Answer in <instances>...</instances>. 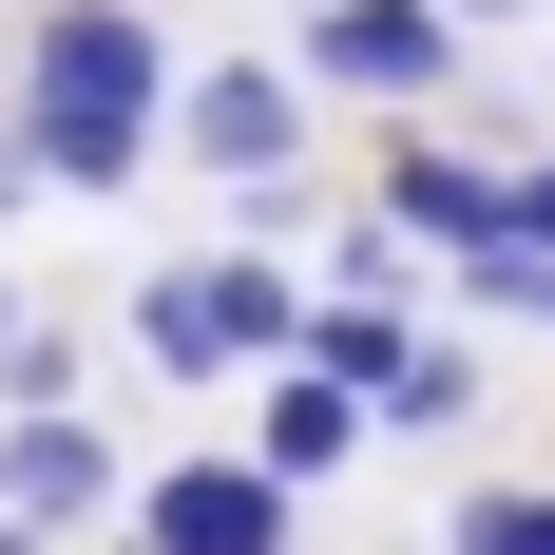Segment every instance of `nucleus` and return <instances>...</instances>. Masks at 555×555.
Segmentation results:
<instances>
[{
  "mask_svg": "<svg viewBox=\"0 0 555 555\" xmlns=\"http://www.w3.org/2000/svg\"><path fill=\"white\" fill-rule=\"evenodd\" d=\"M192 96V57L154 39V0H39L20 20V96H0V154L39 192H134Z\"/></svg>",
  "mask_w": 555,
  "mask_h": 555,
  "instance_id": "obj_1",
  "label": "nucleus"
},
{
  "mask_svg": "<svg viewBox=\"0 0 555 555\" xmlns=\"http://www.w3.org/2000/svg\"><path fill=\"white\" fill-rule=\"evenodd\" d=\"M134 364H172V384H249V364H307V287L269 269V249H172V269H134Z\"/></svg>",
  "mask_w": 555,
  "mask_h": 555,
  "instance_id": "obj_2",
  "label": "nucleus"
},
{
  "mask_svg": "<svg viewBox=\"0 0 555 555\" xmlns=\"http://www.w3.org/2000/svg\"><path fill=\"white\" fill-rule=\"evenodd\" d=\"M287 77H307V96H364V115H402V134H422V115L460 96V20H441V0H307V57H287Z\"/></svg>",
  "mask_w": 555,
  "mask_h": 555,
  "instance_id": "obj_3",
  "label": "nucleus"
},
{
  "mask_svg": "<svg viewBox=\"0 0 555 555\" xmlns=\"http://www.w3.org/2000/svg\"><path fill=\"white\" fill-rule=\"evenodd\" d=\"M172 154L211 172V192H249V211H269L287 172H307V77H287V57H192V96H172Z\"/></svg>",
  "mask_w": 555,
  "mask_h": 555,
  "instance_id": "obj_4",
  "label": "nucleus"
},
{
  "mask_svg": "<svg viewBox=\"0 0 555 555\" xmlns=\"http://www.w3.org/2000/svg\"><path fill=\"white\" fill-rule=\"evenodd\" d=\"M115 537H134V555H287V537H307V499H287L269 460H172V479H134Z\"/></svg>",
  "mask_w": 555,
  "mask_h": 555,
  "instance_id": "obj_5",
  "label": "nucleus"
},
{
  "mask_svg": "<svg viewBox=\"0 0 555 555\" xmlns=\"http://www.w3.org/2000/svg\"><path fill=\"white\" fill-rule=\"evenodd\" d=\"M384 230H402V249L499 269V249H517V172H499V154H460V134H402V154H384Z\"/></svg>",
  "mask_w": 555,
  "mask_h": 555,
  "instance_id": "obj_6",
  "label": "nucleus"
},
{
  "mask_svg": "<svg viewBox=\"0 0 555 555\" xmlns=\"http://www.w3.org/2000/svg\"><path fill=\"white\" fill-rule=\"evenodd\" d=\"M134 479H115V441L96 422H0V537L39 555V537H77V517H115Z\"/></svg>",
  "mask_w": 555,
  "mask_h": 555,
  "instance_id": "obj_7",
  "label": "nucleus"
},
{
  "mask_svg": "<svg viewBox=\"0 0 555 555\" xmlns=\"http://www.w3.org/2000/svg\"><path fill=\"white\" fill-rule=\"evenodd\" d=\"M249 460H269L287 499H307V479H345V460H364V402H345V384H307V364H287V384H269V422H249Z\"/></svg>",
  "mask_w": 555,
  "mask_h": 555,
  "instance_id": "obj_8",
  "label": "nucleus"
},
{
  "mask_svg": "<svg viewBox=\"0 0 555 555\" xmlns=\"http://www.w3.org/2000/svg\"><path fill=\"white\" fill-rule=\"evenodd\" d=\"M402 345H422L402 307H345V287H326V307H307V384H345L364 422H384V384H402Z\"/></svg>",
  "mask_w": 555,
  "mask_h": 555,
  "instance_id": "obj_9",
  "label": "nucleus"
},
{
  "mask_svg": "<svg viewBox=\"0 0 555 555\" xmlns=\"http://www.w3.org/2000/svg\"><path fill=\"white\" fill-rule=\"evenodd\" d=\"M441 555H555V479H479L441 517Z\"/></svg>",
  "mask_w": 555,
  "mask_h": 555,
  "instance_id": "obj_10",
  "label": "nucleus"
},
{
  "mask_svg": "<svg viewBox=\"0 0 555 555\" xmlns=\"http://www.w3.org/2000/svg\"><path fill=\"white\" fill-rule=\"evenodd\" d=\"M460 402H479V345H402V384H384V422H402V441H441Z\"/></svg>",
  "mask_w": 555,
  "mask_h": 555,
  "instance_id": "obj_11",
  "label": "nucleus"
},
{
  "mask_svg": "<svg viewBox=\"0 0 555 555\" xmlns=\"http://www.w3.org/2000/svg\"><path fill=\"white\" fill-rule=\"evenodd\" d=\"M517 249L555 269V154H517Z\"/></svg>",
  "mask_w": 555,
  "mask_h": 555,
  "instance_id": "obj_12",
  "label": "nucleus"
},
{
  "mask_svg": "<svg viewBox=\"0 0 555 555\" xmlns=\"http://www.w3.org/2000/svg\"><path fill=\"white\" fill-rule=\"evenodd\" d=\"M441 20H460V39H479V20H537V0H441Z\"/></svg>",
  "mask_w": 555,
  "mask_h": 555,
  "instance_id": "obj_13",
  "label": "nucleus"
},
{
  "mask_svg": "<svg viewBox=\"0 0 555 555\" xmlns=\"http://www.w3.org/2000/svg\"><path fill=\"white\" fill-rule=\"evenodd\" d=\"M20 192H39V172H20V154H0V230H20Z\"/></svg>",
  "mask_w": 555,
  "mask_h": 555,
  "instance_id": "obj_14",
  "label": "nucleus"
},
{
  "mask_svg": "<svg viewBox=\"0 0 555 555\" xmlns=\"http://www.w3.org/2000/svg\"><path fill=\"white\" fill-rule=\"evenodd\" d=\"M20 20H39V0H20Z\"/></svg>",
  "mask_w": 555,
  "mask_h": 555,
  "instance_id": "obj_15",
  "label": "nucleus"
},
{
  "mask_svg": "<svg viewBox=\"0 0 555 555\" xmlns=\"http://www.w3.org/2000/svg\"><path fill=\"white\" fill-rule=\"evenodd\" d=\"M0 555H20V537H0Z\"/></svg>",
  "mask_w": 555,
  "mask_h": 555,
  "instance_id": "obj_16",
  "label": "nucleus"
}]
</instances>
